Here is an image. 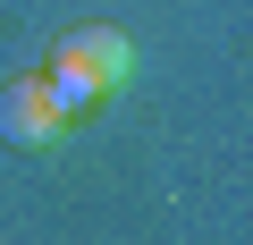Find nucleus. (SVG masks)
Wrapping results in <instances>:
<instances>
[{
  "instance_id": "f257e3e1",
  "label": "nucleus",
  "mask_w": 253,
  "mask_h": 245,
  "mask_svg": "<svg viewBox=\"0 0 253 245\" xmlns=\"http://www.w3.org/2000/svg\"><path fill=\"white\" fill-rule=\"evenodd\" d=\"M126 68H135V51H126V34L118 26H84V34H68L59 43V59H51V93H59V110H84V101H101V93H118L126 85Z\"/></svg>"
},
{
  "instance_id": "f03ea898",
  "label": "nucleus",
  "mask_w": 253,
  "mask_h": 245,
  "mask_svg": "<svg viewBox=\"0 0 253 245\" xmlns=\"http://www.w3.org/2000/svg\"><path fill=\"white\" fill-rule=\"evenodd\" d=\"M59 127H68V110H59V93L42 76H17L9 93H0V136H9V144L42 152V144H59Z\"/></svg>"
}]
</instances>
